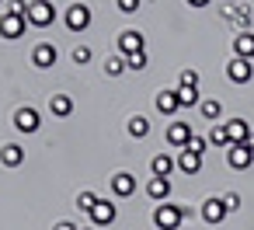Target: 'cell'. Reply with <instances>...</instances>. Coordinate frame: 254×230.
Segmentation results:
<instances>
[{
    "label": "cell",
    "mask_w": 254,
    "mask_h": 230,
    "mask_svg": "<svg viewBox=\"0 0 254 230\" xmlns=\"http://www.w3.org/2000/svg\"><path fill=\"white\" fill-rule=\"evenodd\" d=\"M181 220H185L181 202H157V209H153V223H157V230H178Z\"/></svg>",
    "instance_id": "1"
},
{
    "label": "cell",
    "mask_w": 254,
    "mask_h": 230,
    "mask_svg": "<svg viewBox=\"0 0 254 230\" xmlns=\"http://www.w3.org/2000/svg\"><path fill=\"white\" fill-rule=\"evenodd\" d=\"M53 21H56L53 0H32V4H28V25H35V28H49Z\"/></svg>",
    "instance_id": "2"
},
{
    "label": "cell",
    "mask_w": 254,
    "mask_h": 230,
    "mask_svg": "<svg viewBox=\"0 0 254 230\" xmlns=\"http://www.w3.org/2000/svg\"><path fill=\"white\" fill-rule=\"evenodd\" d=\"M198 216H202V220H205L209 227H219V223H223V220L230 216V209H226V202H223V195H219V199L212 195V199H205V202H202V209H198Z\"/></svg>",
    "instance_id": "3"
},
{
    "label": "cell",
    "mask_w": 254,
    "mask_h": 230,
    "mask_svg": "<svg viewBox=\"0 0 254 230\" xmlns=\"http://www.w3.org/2000/svg\"><path fill=\"white\" fill-rule=\"evenodd\" d=\"M63 21H66L70 32H87L91 28V7L87 4H73V7H66Z\"/></svg>",
    "instance_id": "4"
},
{
    "label": "cell",
    "mask_w": 254,
    "mask_h": 230,
    "mask_svg": "<svg viewBox=\"0 0 254 230\" xmlns=\"http://www.w3.org/2000/svg\"><path fill=\"white\" fill-rule=\"evenodd\" d=\"M119 220V206L112 199H98V206L91 209V227H112Z\"/></svg>",
    "instance_id": "5"
},
{
    "label": "cell",
    "mask_w": 254,
    "mask_h": 230,
    "mask_svg": "<svg viewBox=\"0 0 254 230\" xmlns=\"http://www.w3.org/2000/svg\"><path fill=\"white\" fill-rule=\"evenodd\" d=\"M226 164H230L233 171H247V167L254 164V150H247V143H230Z\"/></svg>",
    "instance_id": "6"
},
{
    "label": "cell",
    "mask_w": 254,
    "mask_h": 230,
    "mask_svg": "<svg viewBox=\"0 0 254 230\" xmlns=\"http://www.w3.org/2000/svg\"><path fill=\"white\" fill-rule=\"evenodd\" d=\"M226 77H230L233 84H247V80L254 77V63L244 60V56H233V60L226 63Z\"/></svg>",
    "instance_id": "7"
},
{
    "label": "cell",
    "mask_w": 254,
    "mask_h": 230,
    "mask_svg": "<svg viewBox=\"0 0 254 230\" xmlns=\"http://www.w3.org/2000/svg\"><path fill=\"white\" fill-rule=\"evenodd\" d=\"M18 133H39V126H42V119H39V112L32 108V105H25V108H18L14 112V122H11Z\"/></svg>",
    "instance_id": "8"
},
{
    "label": "cell",
    "mask_w": 254,
    "mask_h": 230,
    "mask_svg": "<svg viewBox=\"0 0 254 230\" xmlns=\"http://www.w3.org/2000/svg\"><path fill=\"white\" fill-rule=\"evenodd\" d=\"M112 195H115V199H132V195H136V178H132V171H115V174H112Z\"/></svg>",
    "instance_id": "9"
},
{
    "label": "cell",
    "mask_w": 254,
    "mask_h": 230,
    "mask_svg": "<svg viewBox=\"0 0 254 230\" xmlns=\"http://www.w3.org/2000/svg\"><path fill=\"white\" fill-rule=\"evenodd\" d=\"M25 28H28V18H18V14H7L0 18V35L4 39H25Z\"/></svg>",
    "instance_id": "10"
},
{
    "label": "cell",
    "mask_w": 254,
    "mask_h": 230,
    "mask_svg": "<svg viewBox=\"0 0 254 230\" xmlns=\"http://www.w3.org/2000/svg\"><path fill=\"white\" fill-rule=\"evenodd\" d=\"M191 136H195V129H191L188 122H171V126H167V143H171L174 150H185Z\"/></svg>",
    "instance_id": "11"
},
{
    "label": "cell",
    "mask_w": 254,
    "mask_h": 230,
    "mask_svg": "<svg viewBox=\"0 0 254 230\" xmlns=\"http://www.w3.org/2000/svg\"><path fill=\"white\" fill-rule=\"evenodd\" d=\"M56 46L53 42H39L35 49H32V63L39 67V70H49V67H56Z\"/></svg>",
    "instance_id": "12"
},
{
    "label": "cell",
    "mask_w": 254,
    "mask_h": 230,
    "mask_svg": "<svg viewBox=\"0 0 254 230\" xmlns=\"http://www.w3.org/2000/svg\"><path fill=\"white\" fill-rule=\"evenodd\" d=\"M143 46H146V42H143V35H139V32H132V28L119 35V56H132V53H143Z\"/></svg>",
    "instance_id": "13"
},
{
    "label": "cell",
    "mask_w": 254,
    "mask_h": 230,
    "mask_svg": "<svg viewBox=\"0 0 254 230\" xmlns=\"http://www.w3.org/2000/svg\"><path fill=\"white\" fill-rule=\"evenodd\" d=\"M153 105H157V112H160V115H174V112L181 108V101H178V87L160 91V94L153 98Z\"/></svg>",
    "instance_id": "14"
},
{
    "label": "cell",
    "mask_w": 254,
    "mask_h": 230,
    "mask_svg": "<svg viewBox=\"0 0 254 230\" xmlns=\"http://www.w3.org/2000/svg\"><path fill=\"white\" fill-rule=\"evenodd\" d=\"M174 160H178V171H181V174H188V178L202 171V153H191V150H178V157H174Z\"/></svg>",
    "instance_id": "15"
},
{
    "label": "cell",
    "mask_w": 254,
    "mask_h": 230,
    "mask_svg": "<svg viewBox=\"0 0 254 230\" xmlns=\"http://www.w3.org/2000/svg\"><path fill=\"white\" fill-rule=\"evenodd\" d=\"M0 164L4 167H21L25 164V147L21 143H4L0 147Z\"/></svg>",
    "instance_id": "16"
},
{
    "label": "cell",
    "mask_w": 254,
    "mask_h": 230,
    "mask_svg": "<svg viewBox=\"0 0 254 230\" xmlns=\"http://www.w3.org/2000/svg\"><path fill=\"white\" fill-rule=\"evenodd\" d=\"M178 167V160L171 157V153H157L153 160H150V171H153V178H171V171Z\"/></svg>",
    "instance_id": "17"
},
{
    "label": "cell",
    "mask_w": 254,
    "mask_h": 230,
    "mask_svg": "<svg viewBox=\"0 0 254 230\" xmlns=\"http://www.w3.org/2000/svg\"><path fill=\"white\" fill-rule=\"evenodd\" d=\"M233 56L254 60V32H237V39H233Z\"/></svg>",
    "instance_id": "18"
},
{
    "label": "cell",
    "mask_w": 254,
    "mask_h": 230,
    "mask_svg": "<svg viewBox=\"0 0 254 230\" xmlns=\"http://www.w3.org/2000/svg\"><path fill=\"white\" fill-rule=\"evenodd\" d=\"M226 133H230V143H247V136H251L254 129H251V122H244V119H230V122H226Z\"/></svg>",
    "instance_id": "19"
},
{
    "label": "cell",
    "mask_w": 254,
    "mask_h": 230,
    "mask_svg": "<svg viewBox=\"0 0 254 230\" xmlns=\"http://www.w3.org/2000/svg\"><path fill=\"white\" fill-rule=\"evenodd\" d=\"M209 147H216V150H230V133H226V122H212V129H209Z\"/></svg>",
    "instance_id": "20"
},
{
    "label": "cell",
    "mask_w": 254,
    "mask_h": 230,
    "mask_svg": "<svg viewBox=\"0 0 254 230\" xmlns=\"http://www.w3.org/2000/svg\"><path fill=\"white\" fill-rule=\"evenodd\" d=\"M146 195H150L153 202H167V195H171V178H150Z\"/></svg>",
    "instance_id": "21"
},
{
    "label": "cell",
    "mask_w": 254,
    "mask_h": 230,
    "mask_svg": "<svg viewBox=\"0 0 254 230\" xmlns=\"http://www.w3.org/2000/svg\"><path fill=\"white\" fill-rule=\"evenodd\" d=\"M49 112H53L56 119H66V115L73 112V98H70V94H53V98H49Z\"/></svg>",
    "instance_id": "22"
},
{
    "label": "cell",
    "mask_w": 254,
    "mask_h": 230,
    "mask_svg": "<svg viewBox=\"0 0 254 230\" xmlns=\"http://www.w3.org/2000/svg\"><path fill=\"white\" fill-rule=\"evenodd\" d=\"M198 112H202L205 122H219V119H223V101H219V98H205V101L198 105Z\"/></svg>",
    "instance_id": "23"
},
{
    "label": "cell",
    "mask_w": 254,
    "mask_h": 230,
    "mask_svg": "<svg viewBox=\"0 0 254 230\" xmlns=\"http://www.w3.org/2000/svg\"><path fill=\"white\" fill-rule=\"evenodd\" d=\"M126 129H129L132 140H146V136H150V119H146V115H132V119L126 122Z\"/></svg>",
    "instance_id": "24"
},
{
    "label": "cell",
    "mask_w": 254,
    "mask_h": 230,
    "mask_svg": "<svg viewBox=\"0 0 254 230\" xmlns=\"http://www.w3.org/2000/svg\"><path fill=\"white\" fill-rule=\"evenodd\" d=\"M126 70H129L126 56H112V60H105V74H108V77H122Z\"/></svg>",
    "instance_id": "25"
},
{
    "label": "cell",
    "mask_w": 254,
    "mask_h": 230,
    "mask_svg": "<svg viewBox=\"0 0 254 230\" xmlns=\"http://www.w3.org/2000/svg\"><path fill=\"white\" fill-rule=\"evenodd\" d=\"M178 101H181V108L202 105V98H198V87H178Z\"/></svg>",
    "instance_id": "26"
},
{
    "label": "cell",
    "mask_w": 254,
    "mask_h": 230,
    "mask_svg": "<svg viewBox=\"0 0 254 230\" xmlns=\"http://www.w3.org/2000/svg\"><path fill=\"white\" fill-rule=\"evenodd\" d=\"M94 206H98V195H94V192H80V195H77V209H80V213H87V216H91V209H94Z\"/></svg>",
    "instance_id": "27"
},
{
    "label": "cell",
    "mask_w": 254,
    "mask_h": 230,
    "mask_svg": "<svg viewBox=\"0 0 254 230\" xmlns=\"http://www.w3.org/2000/svg\"><path fill=\"white\" fill-rule=\"evenodd\" d=\"M91 56H94V53H91V46H77L70 60H73V67H87V63H91Z\"/></svg>",
    "instance_id": "28"
},
{
    "label": "cell",
    "mask_w": 254,
    "mask_h": 230,
    "mask_svg": "<svg viewBox=\"0 0 254 230\" xmlns=\"http://www.w3.org/2000/svg\"><path fill=\"white\" fill-rule=\"evenodd\" d=\"M28 4H32V0H7V14L28 18Z\"/></svg>",
    "instance_id": "29"
},
{
    "label": "cell",
    "mask_w": 254,
    "mask_h": 230,
    "mask_svg": "<svg viewBox=\"0 0 254 230\" xmlns=\"http://www.w3.org/2000/svg\"><path fill=\"white\" fill-rule=\"evenodd\" d=\"M185 150H191V153H202V157H205V150H209V140H205V136H191Z\"/></svg>",
    "instance_id": "30"
},
{
    "label": "cell",
    "mask_w": 254,
    "mask_h": 230,
    "mask_svg": "<svg viewBox=\"0 0 254 230\" xmlns=\"http://www.w3.org/2000/svg\"><path fill=\"white\" fill-rule=\"evenodd\" d=\"M126 63H129V70H146V49H143V53L126 56Z\"/></svg>",
    "instance_id": "31"
},
{
    "label": "cell",
    "mask_w": 254,
    "mask_h": 230,
    "mask_svg": "<svg viewBox=\"0 0 254 230\" xmlns=\"http://www.w3.org/2000/svg\"><path fill=\"white\" fill-rule=\"evenodd\" d=\"M139 4H143V0H115V7H119L122 14H136V11H139Z\"/></svg>",
    "instance_id": "32"
},
{
    "label": "cell",
    "mask_w": 254,
    "mask_h": 230,
    "mask_svg": "<svg viewBox=\"0 0 254 230\" xmlns=\"http://www.w3.org/2000/svg\"><path fill=\"white\" fill-rule=\"evenodd\" d=\"M181 87H198V70H181Z\"/></svg>",
    "instance_id": "33"
},
{
    "label": "cell",
    "mask_w": 254,
    "mask_h": 230,
    "mask_svg": "<svg viewBox=\"0 0 254 230\" xmlns=\"http://www.w3.org/2000/svg\"><path fill=\"white\" fill-rule=\"evenodd\" d=\"M223 202H226V209H230V213H237V209H240V195H237V192H226V195H223Z\"/></svg>",
    "instance_id": "34"
},
{
    "label": "cell",
    "mask_w": 254,
    "mask_h": 230,
    "mask_svg": "<svg viewBox=\"0 0 254 230\" xmlns=\"http://www.w3.org/2000/svg\"><path fill=\"white\" fill-rule=\"evenodd\" d=\"M53 230H80V227H77V223H70V220H60Z\"/></svg>",
    "instance_id": "35"
},
{
    "label": "cell",
    "mask_w": 254,
    "mask_h": 230,
    "mask_svg": "<svg viewBox=\"0 0 254 230\" xmlns=\"http://www.w3.org/2000/svg\"><path fill=\"white\" fill-rule=\"evenodd\" d=\"M209 0H188V7H205Z\"/></svg>",
    "instance_id": "36"
},
{
    "label": "cell",
    "mask_w": 254,
    "mask_h": 230,
    "mask_svg": "<svg viewBox=\"0 0 254 230\" xmlns=\"http://www.w3.org/2000/svg\"><path fill=\"white\" fill-rule=\"evenodd\" d=\"M247 150H254V133H251V136H247Z\"/></svg>",
    "instance_id": "37"
},
{
    "label": "cell",
    "mask_w": 254,
    "mask_h": 230,
    "mask_svg": "<svg viewBox=\"0 0 254 230\" xmlns=\"http://www.w3.org/2000/svg\"><path fill=\"white\" fill-rule=\"evenodd\" d=\"M80 230H98V227H80Z\"/></svg>",
    "instance_id": "38"
},
{
    "label": "cell",
    "mask_w": 254,
    "mask_h": 230,
    "mask_svg": "<svg viewBox=\"0 0 254 230\" xmlns=\"http://www.w3.org/2000/svg\"><path fill=\"white\" fill-rule=\"evenodd\" d=\"M0 4H4V0H0Z\"/></svg>",
    "instance_id": "39"
}]
</instances>
